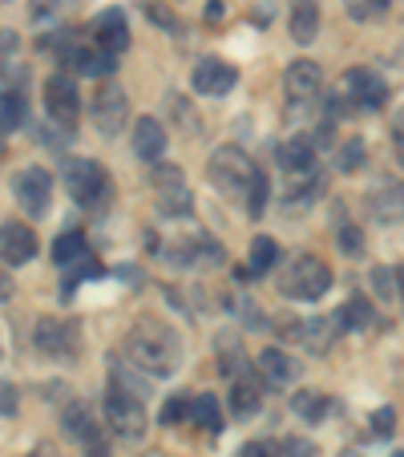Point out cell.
I'll return each instance as SVG.
<instances>
[{"mask_svg": "<svg viewBox=\"0 0 404 457\" xmlns=\"http://www.w3.org/2000/svg\"><path fill=\"white\" fill-rule=\"evenodd\" d=\"M126 356L134 369L150 372V377H170L182 361V345L170 328H158V324H138V328L126 337Z\"/></svg>", "mask_w": 404, "mask_h": 457, "instance_id": "1", "label": "cell"}, {"mask_svg": "<svg viewBox=\"0 0 404 457\" xmlns=\"http://www.w3.org/2000/svg\"><path fill=\"white\" fill-rule=\"evenodd\" d=\"M332 279L335 276H332V268H327L324 259L300 255V259H292V268L279 276V292L292 295V300L311 303V300H324L327 287H332Z\"/></svg>", "mask_w": 404, "mask_h": 457, "instance_id": "2", "label": "cell"}, {"mask_svg": "<svg viewBox=\"0 0 404 457\" xmlns=\"http://www.w3.org/2000/svg\"><path fill=\"white\" fill-rule=\"evenodd\" d=\"M207 174H210V182H215V190H223V195H247L259 166L243 146H218L207 162Z\"/></svg>", "mask_w": 404, "mask_h": 457, "instance_id": "3", "label": "cell"}, {"mask_svg": "<svg viewBox=\"0 0 404 457\" xmlns=\"http://www.w3.org/2000/svg\"><path fill=\"white\" fill-rule=\"evenodd\" d=\"M61 174H65V190H70L73 203H81V207H105L110 203V174L102 170V162L70 158Z\"/></svg>", "mask_w": 404, "mask_h": 457, "instance_id": "4", "label": "cell"}, {"mask_svg": "<svg viewBox=\"0 0 404 457\" xmlns=\"http://www.w3.org/2000/svg\"><path fill=\"white\" fill-rule=\"evenodd\" d=\"M154 190H158V211H162L166 219H186L190 211H194V195H190V187H186L182 166H174V162L154 166Z\"/></svg>", "mask_w": 404, "mask_h": 457, "instance_id": "5", "label": "cell"}, {"mask_svg": "<svg viewBox=\"0 0 404 457\" xmlns=\"http://www.w3.org/2000/svg\"><path fill=\"white\" fill-rule=\"evenodd\" d=\"M105 417H110V425L121 437H142L146 433V405L121 385H113L105 393Z\"/></svg>", "mask_w": 404, "mask_h": 457, "instance_id": "6", "label": "cell"}, {"mask_svg": "<svg viewBox=\"0 0 404 457\" xmlns=\"http://www.w3.org/2000/svg\"><path fill=\"white\" fill-rule=\"evenodd\" d=\"M33 348L45 356H53V361H73L81 348V337H78V324H61V320L45 316L37 320L33 328Z\"/></svg>", "mask_w": 404, "mask_h": 457, "instance_id": "7", "label": "cell"}, {"mask_svg": "<svg viewBox=\"0 0 404 457\" xmlns=\"http://www.w3.org/2000/svg\"><path fill=\"white\" fill-rule=\"evenodd\" d=\"M12 195H17L21 211L33 219H45L49 215V203H53V179L45 166H29L12 179Z\"/></svg>", "mask_w": 404, "mask_h": 457, "instance_id": "8", "label": "cell"}, {"mask_svg": "<svg viewBox=\"0 0 404 457\" xmlns=\"http://www.w3.org/2000/svg\"><path fill=\"white\" fill-rule=\"evenodd\" d=\"M45 110H49V118L57 121V126L73 129L81 118V94H78V81L65 78V73H53L49 81H45Z\"/></svg>", "mask_w": 404, "mask_h": 457, "instance_id": "9", "label": "cell"}, {"mask_svg": "<svg viewBox=\"0 0 404 457\" xmlns=\"http://www.w3.org/2000/svg\"><path fill=\"white\" fill-rule=\"evenodd\" d=\"M129 121V102H126V89L118 86V81H105L102 89H97L94 97V126L102 129L105 138H113V134H121Z\"/></svg>", "mask_w": 404, "mask_h": 457, "instance_id": "10", "label": "cell"}, {"mask_svg": "<svg viewBox=\"0 0 404 457\" xmlns=\"http://www.w3.org/2000/svg\"><path fill=\"white\" fill-rule=\"evenodd\" d=\"M235 81H239V70H235L231 61H223V57H202L194 65V73H190V86H194V94H207V97L231 94Z\"/></svg>", "mask_w": 404, "mask_h": 457, "instance_id": "11", "label": "cell"}, {"mask_svg": "<svg viewBox=\"0 0 404 457\" xmlns=\"http://www.w3.org/2000/svg\"><path fill=\"white\" fill-rule=\"evenodd\" d=\"M37 255V231L29 223H0V263L9 268H25L29 259Z\"/></svg>", "mask_w": 404, "mask_h": 457, "instance_id": "12", "label": "cell"}, {"mask_svg": "<svg viewBox=\"0 0 404 457\" xmlns=\"http://www.w3.org/2000/svg\"><path fill=\"white\" fill-rule=\"evenodd\" d=\"M344 89L360 110H380V105L388 102V81L380 78L376 70H348Z\"/></svg>", "mask_w": 404, "mask_h": 457, "instance_id": "13", "label": "cell"}, {"mask_svg": "<svg viewBox=\"0 0 404 457\" xmlns=\"http://www.w3.org/2000/svg\"><path fill=\"white\" fill-rule=\"evenodd\" d=\"M284 89L292 102L308 105V102H316L319 89H324V73H319L316 61H292L284 73Z\"/></svg>", "mask_w": 404, "mask_h": 457, "instance_id": "14", "label": "cell"}, {"mask_svg": "<svg viewBox=\"0 0 404 457\" xmlns=\"http://www.w3.org/2000/svg\"><path fill=\"white\" fill-rule=\"evenodd\" d=\"M126 45H129L126 12H121V9H105L102 17L94 21V49H102V53H110V57H118Z\"/></svg>", "mask_w": 404, "mask_h": 457, "instance_id": "15", "label": "cell"}, {"mask_svg": "<svg viewBox=\"0 0 404 457\" xmlns=\"http://www.w3.org/2000/svg\"><path fill=\"white\" fill-rule=\"evenodd\" d=\"M129 142H134V154H138L142 162H158V158L166 154V126L146 113V118L134 121V134H129Z\"/></svg>", "mask_w": 404, "mask_h": 457, "instance_id": "16", "label": "cell"}, {"mask_svg": "<svg viewBox=\"0 0 404 457\" xmlns=\"http://www.w3.org/2000/svg\"><path fill=\"white\" fill-rule=\"evenodd\" d=\"M259 372H263L267 385L287 388L295 377H300V364H295L284 348H263V353H259Z\"/></svg>", "mask_w": 404, "mask_h": 457, "instance_id": "17", "label": "cell"}, {"mask_svg": "<svg viewBox=\"0 0 404 457\" xmlns=\"http://www.w3.org/2000/svg\"><path fill=\"white\" fill-rule=\"evenodd\" d=\"M287 29H292V41L311 45L319 33V4L316 0H292L287 9Z\"/></svg>", "mask_w": 404, "mask_h": 457, "instance_id": "18", "label": "cell"}, {"mask_svg": "<svg viewBox=\"0 0 404 457\" xmlns=\"http://www.w3.org/2000/svg\"><path fill=\"white\" fill-rule=\"evenodd\" d=\"M279 166L287 174H311L316 170V142L308 138H292L279 146Z\"/></svg>", "mask_w": 404, "mask_h": 457, "instance_id": "19", "label": "cell"}, {"mask_svg": "<svg viewBox=\"0 0 404 457\" xmlns=\"http://www.w3.org/2000/svg\"><path fill=\"white\" fill-rule=\"evenodd\" d=\"M70 61H73V70L86 73V78H110V73L118 70V57H110V53L94 49V45H81V49H73Z\"/></svg>", "mask_w": 404, "mask_h": 457, "instance_id": "20", "label": "cell"}, {"mask_svg": "<svg viewBox=\"0 0 404 457\" xmlns=\"http://www.w3.org/2000/svg\"><path fill=\"white\" fill-rule=\"evenodd\" d=\"M61 425H65V433L78 441H89L97 437V417H94V405H86V401H73V405H65V413H61Z\"/></svg>", "mask_w": 404, "mask_h": 457, "instance_id": "21", "label": "cell"}, {"mask_svg": "<svg viewBox=\"0 0 404 457\" xmlns=\"http://www.w3.org/2000/svg\"><path fill=\"white\" fill-rule=\"evenodd\" d=\"M368 207H372V215L380 219V223H396L400 219V182H380L376 190L368 195Z\"/></svg>", "mask_w": 404, "mask_h": 457, "instance_id": "22", "label": "cell"}, {"mask_svg": "<svg viewBox=\"0 0 404 457\" xmlns=\"http://www.w3.org/2000/svg\"><path fill=\"white\" fill-rule=\"evenodd\" d=\"M65 276H61V300L70 303L73 300V292H78L86 279H94V276H102V259H94V255H81L78 263H70V268H61Z\"/></svg>", "mask_w": 404, "mask_h": 457, "instance_id": "23", "label": "cell"}, {"mask_svg": "<svg viewBox=\"0 0 404 457\" xmlns=\"http://www.w3.org/2000/svg\"><path fill=\"white\" fill-rule=\"evenodd\" d=\"M335 324L344 332H360V328H372L376 324V312H372L368 295H352V300L344 303V308L335 312Z\"/></svg>", "mask_w": 404, "mask_h": 457, "instance_id": "24", "label": "cell"}, {"mask_svg": "<svg viewBox=\"0 0 404 457\" xmlns=\"http://www.w3.org/2000/svg\"><path fill=\"white\" fill-rule=\"evenodd\" d=\"M327 409H332V401H327L319 388H300V393H292V413L300 417V421H324Z\"/></svg>", "mask_w": 404, "mask_h": 457, "instance_id": "25", "label": "cell"}, {"mask_svg": "<svg viewBox=\"0 0 404 457\" xmlns=\"http://www.w3.org/2000/svg\"><path fill=\"white\" fill-rule=\"evenodd\" d=\"M190 417H194V425H202L207 433L223 429V409H218L215 393H198V397L190 401Z\"/></svg>", "mask_w": 404, "mask_h": 457, "instance_id": "26", "label": "cell"}, {"mask_svg": "<svg viewBox=\"0 0 404 457\" xmlns=\"http://www.w3.org/2000/svg\"><path fill=\"white\" fill-rule=\"evenodd\" d=\"M81 255H89V243L81 231H65L57 243H53V263H57V268H70V263H78Z\"/></svg>", "mask_w": 404, "mask_h": 457, "instance_id": "27", "label": "cell"}, {"mask_svg": "<svg viewBox=\"0 0 404 457\" xmlns=\"http://www.w3.org/2000/svg\"><path fill=\"white\" fill-rule=\"evenodd\" d=\"M259 405H263L259 380H255V377H239V380H235V393H231V409H235V413H239V417H251Z\"/></svg>", "mask_w": 404, "mask_h": 457, "instance_id": "28", "label": "cell"}, {"mask_svg": "<svg viewBox=\"0 0 404 457\" xmlns=\"http://www.w3.org/2000/svg\"><path fill=\"white\" fill-rule=\"evenodd\" d=\"M25 121V97L17 89H0V138Z\"/></svg>", "mask_w": 404, "mask_h": 457, "instance_id": "29", "label": "cell"}, {"mask_svg": "<svg viewBox=\"0 0 404 457\" xmlns=\"http://www.w3.org/2000/svg\"><path fill=\"white\" fill-rule=\"evenodd\" d=\"M276 263H279V243L271 239V235L251 239V271H255V276H267Z\"/></svg>", "mask_w": 404, "mask_h": 457, "instance_id": "30", "label": "cell"}, {"mask_svg": "<svg viewBox=\"0 0 404 457\" xmlns=\"http://www.w3.org/2000/svg\"><path fill=\"white\" fill-rule=\"evenodd\" d=\"M372 284H376L380 300H400V268H376L372 271Z\"/></svg>", "mask_w": 404, "mask_h": 457, "instance_id": "31", "label": "cell"}, {"mask_svg": "<svg viewBox=\"0 0 404 457\" xmlns=\"http://www.w3.org/2000/svg\"><path fill=\"white\" fill-rule=\"evenodd\" d=\"M364 158H368V146H364L360 138H348L344 146H340V154H335V166H340L344 174H352V170L364 166Z\"/></svg>", "mask_w": 404, "mask_h": 457, "instance_id": "32", "label": "cell"}, {"mask_svg": "<svg viewBox=\"0 0 404 457\" xmlns=\"http://www.w3.org/2000/svg\"><path fill=\"white\" fill-rule=\"evenodd\" d=\"M267 190H271V187H267V174L259 170L255 179H251V187H247V215L251 219H259L267 211Z\"/></svg>", "mask_w": 404, "mask_h": 457, "instance_id": "33", "label": "cell"}, {"mask_svg": "<svg viewBox=\"0 0 404 457\" xmlns=\"http://www.w3.org/2000/svg\"><path fill=\"white\" fill-rule=\"evenodd\" d=\"M218 369L223 372H231V377H239V369H243V353H239V337H223L218 340Z\"/></svg>", "mask_w": 404, "mask_h": 457, "instance_id": "34", "label": "cell"}, {"mask_svg": "<svg viewBox=\"0 0 404 457\" xmlns=\"http://www.w3.org/2000/svg\"><path fill=\"white\" fill-rule=\"evenodd\" d=\"M146 17L154 21V25H162V29H170V33H178V17H174L170 9H162V4H154V0H146Z\"/></svg>", "mask_w": 404, "mask_h": 457, "instance_id": "35", "label": "cell"}, {"mask_svg": "<svg viewBox=\"0 0 404 457\" xmlns=\"http://www.w3.org/2000/svg\"><path fill=\"white\" fill-rule=\"evenodd\" d=\"M372 429H376V437H392L396 433V409H376V413H372Z\"/></svg>", "mask_w": 404, "mask_h": 457, "instance_id": "36", "label": "cell"}, {"mask_svg": "<svg viewBox=\"0 0 404 457\" xmlns=\"http://www.w3.org/2000/svg\"><path fill=\"white\" fill-rule=\"evenodd\" d=\"M340 247H344L348 255H360V251H364V235L356 231V227H340Z\"/></svg>", "mask_w": 404, "mask_h": 457, "instance_id": "37", "label": "cell"}, {"mask_svg": "<svg viewBox=\"0 0 404 457\" xmlns=\"http://www.w3.org/2000/svg\"><path fill=\"white\" fill-rule=\"evenodd\" d=\"M190 413V401H182V397H174V401H166V409H162V425H174V421H182V417Z\"/></svg>", "mask_w": 404, "mask_h": 457, "instance_id": "38", "label": "cell"}, {"mask_svg": "<svg viewBox=\"0 0 404 457\" xmlns=\"http://www.w3.org/2000/svg\"><path fill=\"white\" fill-rule=\"evenodd\" d=\"M0 413L4 417L17 413V388H12L9 380H0Z\"/></svg>", "mask_w": 404, "mask_h": 457, "instance_id": "39", "label": "cell"}, {"mask_svg": "<svg viewBox=\"0 0 404 457\" xmlns=\"http://www.w3.org/2000/svg\"><path fill=\"white\" fill-rule=\"evenodd\" d=\"M239 457H279V449L271 445V441H247Z\"/></svg>", "mask_w": 404, "mask_h": 457, "instance_id": "40", "label": "cell"}, {"mask_svg": "<svg viewBox=\"0 0 404 457\" xmlns=\"http://www.w3.org/2000/svg\"><path fill=\"white\" fill-rule=\"evenodd\" d=\"M86 449H89V457H110V441H105L102 433H97V437H89Z\"/></svg>", "mask_w": 404, "mask_h": 457, "instance_id": "41", "label": "cell"}, {"mask_svg": "<svg viewBox=\"0 0 404 457\" xmlns=\"http://www.w3.org/2000/svg\"><path fill=\"white\" fill-rule=\"evenodd\" d=\"M348 17L368 21V4H364V0H348Z\"/></svg>", "mask_w": 404, "mask_h": 457, "instance_id": "42", "label": "cell"}, {"mask_svg": "<svg viewBox=\"0 0 404 457\" xmlns=\"http://www.w3.org/2000/svg\"><path fill=\"white\" fill-rule=\"evenodd\" d=\"M9 49H17V33H12V29H0V53H9Z\"/></svg>", "mask_w": 404, "mask_h": 457, "instance_id": "43", "label": "cell"}, {"mask_svg": "<svg viewBox=\"0 0 404 457\" xmlns=\"http://www.w3.org/2000/svg\"><path fill=\"white\" fill-rule=\"evenodd\" d=\"M364 4H368V17H380V12L392 9V0H364Z\"/></svg>", "mask_w": 404, "mask_h": 457, "instance_id": "44", "label": "cell"}, {"mask_svg": "<svg viewBox=\"0 0 404 457\" xmlns=\"http://www.w3.org/2000/svg\"><path fill=\"white\" fill-rule=\"evenodd\" d=\"M207 21H223V0H210L207 4Z\"/></svg>", "mask_w": 404, "mask_h": 457, "instance_id": "45", "label": "cell"}, {"mask_svg": "<svg viewBox=\"0 0 404 457\" xmlns=\"http://www.w3.org/2000/svg\"><path fill=\"white\" fill-rule=\"evenodd\" d=\"M29 457H57V449H53L49 441H45V445H37V449H33V453H29Z\"/></svg>", "mask_w": 404, "mask_h": 457, "instance_id": "46", "label": "cell"}, {"mask_svg": "<svg viewBox=\"0 0 404 457\" xmlns=\"http://www.w3.org/2000/svg\"><path fill=\"white\" fill-rule=\"evenodd\" d=\"M9 295H12V279L0 276V300H9Z\"/></svg>", "mask_w": 404, "mask_h": 457, "instance_id": "47", "label": "cell"}, {"mask_svg": "<svg viewBox=\"0 0 404 457\" xmlns=\"http://www.w3.org/2000/svg\"><path fill=\"white\" fill-rule=\"evenodd\" d=\"M142 457H166V453H142Z\"/></svg>", "mask_w": 404, "mask_h": 457, "instance_id": "48", "label": "cell"}]
</instances>
